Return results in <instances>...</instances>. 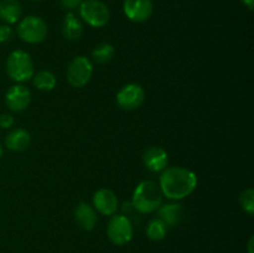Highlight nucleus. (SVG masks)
I'll return each mask as SVG.
<instances>
[{"label": "nucleus", "mask_w": 254, "mask_h": 253, "mask_svg": "<svg viewBox=\"0 0 254 253\" xmlns=\"http://www.w3.org/2000/svg\"><path fill=\"white\" fill-rule=\"evenodd\" d=\"M159 186L166 198L181 200L193 192L197 186V176L189 169L171 166L161 171Z\"/></svg>", "instance_id": "1"}, {"label": "nucleus", "mask_w": 254, "mask_h": 253, "mask_svg": "<svg viewBox=\"0 0 254 253\" xmlns=\"http://www.w3.org/2000/svg\"><path fill=\"white\" fill-rule=\"evenodd\" d=\"M163 197L160 186L155 181L144 180L134 190L131 202L140 213H151L160 207Z\"/></svg>", "instance_id": "2"}, {"label": "nucleus", "mask_w": 254, "mask_h": 253, "mask_svg": "<svg viewBox=\"0 0 254 253\" xmlns=\"http://www.w3.org/2000/svg\"><path fill=\"white\" fill-rule=\"evenodd\" d=\"M6 73L12 81L20 83L31 79L35 71L30 55L22 50L12 51L6 60Z\"/></svg>", "instance_id": "3"}, {"label": "nucleus", "mask_w": 254, "mask_h": 253, "mask_svg": "<svg viewBox=\"0 0 254 253\" xmlns=\"http://www.w3.org/2000/svg\"><path fill=\"white\" fill-rule=\"evenodd\" d=\"M17 36L27 44H40L47 36V25L41 17L30 16L24 17L17 25Z\"/></svg>", "instance_id": "4"}, {"label": "nucleus", "mask_w": 254, "mask_h": 253, "mask_svg": "<svg viewBox=\"0 0 254 253\" xmlns=\"http://www.w3.org/2000/svg\"><path fill=\"white\" fill-rule=\"evenodd\" d=\"M79 15L92 27L106 26L111 17L108 6L99 0H83L79 5Z\"/></svg>", "instance_id": "5"}, {"label": "nucleus", "mask_w": 254, "mask_h": 253, "mask_svg": "<svg viewBox=\"0 0 254 253\" xmlns=\"http://www.w3.org/2000/svg\"><path fill=\"white\" fill-rule=\"evenodd\" d=\"M93 73V64L91 60L84 56H78L71 61L67 68V81L74 88L86 86Z\"/></svg>", "instance_id": "6"}, {"label": "nucleus", "mask_w": 254, "mask_h": 253, "mask_svg": "<svg viewBox=\"0 0 254 253\" xmlns=\"http://www.w3.org/2000/svg\"><path fill=\"white\" fill-rule=\"evenodd\" d=\"M107 235L113 245L126 246L133 238V226L126 216H112L107 226Z\"/></svg>", "instance_id": "7"}, {"label": "nucleus", "mask_w": 254, "mask_h": 253, "mask_svg": "<svg viewBox=\"0 0 254 253\" xmlns=\"http://www.w3.org/2000/svg\"><path fill=\"white\" fill-rule=\"evenodd\" d=\"M145 92L136 83H129L122 87L117 93V104L124 111H134L143 104Z\"/></svg>", "instance_id": "8"}, {"label": "nucleus", "mask_w": 254, "mask_h": 253, "mask_svg": "<svg viewBox=\"0 0 254 253\" xmlns=\"http://www.w3.org/2000/svg\"><path fill=\"white\" fill-rule=\"evenodd\" d=\"M123 10L126 16L134 22H144L153 14L151 0H124Z\"/></svg>", "instance_id": "9"}, {"label": "nucleus", "mask_w": 254, "mask_h": 253, "mask_svg": "<svg viewBox=\"0 0 254 253\" xmlns=\"http://www.w3.org/2000/svg\"><path fill=\"white\" fill-rule=\"evenodd\" d=\"M31 102V93L29 88L22 84H15L7 89L5 94L6 107L12 112H22L29 107Z\"/></svg>", "instance_id": "10"}, {"label": "nucleus", "mask_w": 254, "mask_h": 253, "mask_svg": "<svg viewBox=\"0 0 254 253\" xmlns=\"http://www.w3.org/2000/svg\"><path fill=\"white\" fill-rule=\"evenodd\" d=\"M143 164L151 173H161L168 168L169 155L160 146H149L143 153Z\"/></svg>", "instance_id": "11"}, {"label": "nucleus", "mask_w": 254, "mask_h": 253, "mask_svg": "<svg viewBox=\"0 0 254 253\" xmlns=\"http://www.w3.org/2000/svg\"><path fill=\"white\" fill-rule=\"evenodd\" d=\"M93 207L104 216H113L118 210V198L109 189H99L93 195Z\"/></svg>", "instance_id": "12"}, {"label": "nucleus", "mask_w": 254, "mask_h": 253, "mask_svg": "<svg viewBox=\"0 0 254 253\" xmlns=\"http://www.w3.org/2000/svg\"><path fill=\"white\" fill-rule=\"evenodd\" d=\"M74 220L84 231H92L97 223V213L93 206L81 202L74 208Z\"/></svg>", "instance_id": "13"}, {"label": "nucleus", "mask_w": 254, "mask_h": 253, "mask_svg": "<svg viewBox=\"0 0 254 253\" xmlns=\"http://www.w3.org/2000/svg\"><path fill=\"white\" fill-rule=\"evenodd\" d=\"M30 143H31L30 133L22 128L12 129L5 136V145H6V148L11 151H16V153L26 150L30 146Z\"/></svg>", "instance_id": "14"}, {"label": "nucleus", "mask_w": 254, "mask_h": 253, "mask_svg": "<svg viewBox=\"0 0 254 253\" xmlns=\"http://www.w3.org/2000/svg\"><path fill=\"white\" fill-rule=\"evenodd\" d=\"M159 218L165 223L168 227H174L180 223L184 216V207L181 203L174 202L168 203V205H161L158 208Z\"/></svg>", "instance_id": "15"}, {"label": "nucleus", "mask_w": 254, "mask_h": 253, "mask_svg": "<svg viewBox=\"0 0 254 253\" xmlns=\"http://www.w3.org/2000/svg\"><path fill=\"white\" fill-rule=\"evenodd\" d=\"M62 34L69 41H76L83 34V25L82 21L73 14L67 12L62 21Z\"/></svg>", "instance_id": "16"}, {"label": "nucleus", "mask_w": 254, "mask_h": 253, "mask_svg": "<svg viewBox=\"0 0 254 253\" xmlns=\"http://www.w3.org/2000/svg\"><path fill=\"white\" fill-rule=\"evenodd\" d=\"M22 15V7L17 0H1L0 1V19L6 25L15 24Z\"/></svg>", "instance_id": "17"}, {"label": "nucleus", "mask_w": 254, "mask_h": 253, "mask_svg": "<svg viewBox=\"0 0 254 253\" xmlns=\"http://www.w3.org/2000/svg\"><path fill=\"white\" fill-rule=\"evenodd\" d=\"M32 82H34V86L36 87L40 91L49 92L56 87V77L52 72L46 71V69H42L39 71L36 74L32 76Z\"/></svg>", "instance_id": "18"}, {"label": "nucleus", "mask_w": 254, "mask_h": 253, "mask_svg": "<svg viewBox=\"0 0 254 253\" xmlns=\"http://www.w3.org/2000/svg\"><path fill=\"white\" fill-rule=\"evenodd\" d=\"M168 226L160 218H153L146 226V236H148L149 240L158 242V241L165 238L166 233H168Z\"/></svg>", "instance_id": "19"}, {"label": "nucleus", "mask_w": 254, "mask_h": 253, "mask_svg": "<svg viewBox=\"0 0 254 253\" xmlns=\"http://www.w3.org/2000/svg\"><path fill=\"white\" fill-rule=\"evenodd\" d=\"M114 52H116V50L111 44L103 42V44H99L98 46L94 47L93 51H92V59L99 64L108 63L113 59Z\"/></svg>", "instance_id": "20"}, {"label": "nucleus", "mask_w": 254, "mask_h": 253, "mask_svg": "<svg viewBox=\"0 0 254 253\" xmlns=\"http://www.w3.org/2000/svg\"><path fill=\"white\" fill-rule=\"evenodd\" d=\"M240 203L242 210L247 213L248 216L254 215V190L253 189H247L240 195Z\"/></svg>", "instance_id": "21"}, {"label": "nucleus", "mask_w": 254, "mask_h": 253, "mask_svg": "<svg viewBox=\"0 0 254 253\" xmlns=\"http://www.w3.org/2000/svg\"><path fill=\"white\" fill-rule=\"evenodd\" d=\"M122 215L126 216L129 221H130L131 226L134 227V223L139 225L141 220V213L139 212L138 210L135 208V206L133 205L131 201H127V202L122 203Z\"/></svg>", "instance_id": "22"}, {"label": "nucleus", "mask_w": 254, "mask_h": 253, "mask_svg": "<svg viewBox=\"0 0 254 253\" xmlns=\"http://www.w3.org/2000/svg\"><path fill=\"white\" fill-rule=\"evenodd\" d=\"M12 29L9 25H0V44H6L12 39Z\"/></svg>", "instance_id": "23"}, {"label": "nucleus", "mask_w": 254, "mask_h": 253, "mask_svg": "<svg viewBox=\"0 0 254 253\" xmlns=\"http://www.w3.org/2000/svg\"><path fill=\"white\" fill-rule=\"evenodd\" d=\"M14 126V118L10 114H0V128L9 129Z\"/></svg>", "instance_id": "24"}, {"label": "nucleus", "mask_w": 254, "mask_h": 253, "mask_svg": "<svg viewBox=\"0 0 254 253\" xmlns=\"http://www.w3.org/2000/svg\"><path fill=\"white\" fill-rule=\"evenodd\" d=\"M60 2H61V6L64 9L73 10L79 7V5L83 2V0H60Z\"/></svg>", "instance_id": "25"}, {"label": "nucleus", "mask_w": 254, "mask_h": 253, "mask_svg": "<svg viewBox=\"0 0 254 253\" xmlns=\"http://www.w3.org/2000/svg\"><path fill=\"white\" fill-rule=\"evenodd\" d=\"M241 2H242L243 5H246L250 10L254 9V0H241Z\"/></svg>", "instance_id": "26"}, {"label": "nucleus", "mask_w": 254, "mask_h": 253, "mask_svg": "<svg viewBox=\"0 0 254 253\" xmlns=\"http://www.w3.org/2000/svg\"><path fill=\"white\" fill-rule=\"evenodd\" d=\"M253 242H254V238L251 237L250 242H248V253H253Z\"/></svg>", "instance_id": "27"}, {"label": "nucleus", "mask_w": 254, "mask_h": 253, "mask_svg": "<svg viewBox=\"0 0 254 253\" xmlns=\"http://www.w3.org/2000/svg\"><path fill=\"white\" fill-rule=\"evenodd\" d=\"M2 153H4V150H2V146H1V144H0V159H1Z\"/></svg>", "instance_id": "28"}, {"label": "nucleus", "mask_w": 254, "mask_h": 253, "mask_svg": "<svg viewBox=\"0 0 254 253\" xmlns=\"http://www.w3.org/2000/svg\"><path fill=\"white\" fill-rule=\"evenodd\" d=\"M35 1H41V0H35Z\"/></svg>", "instance_id": "29"}]
</instances>
